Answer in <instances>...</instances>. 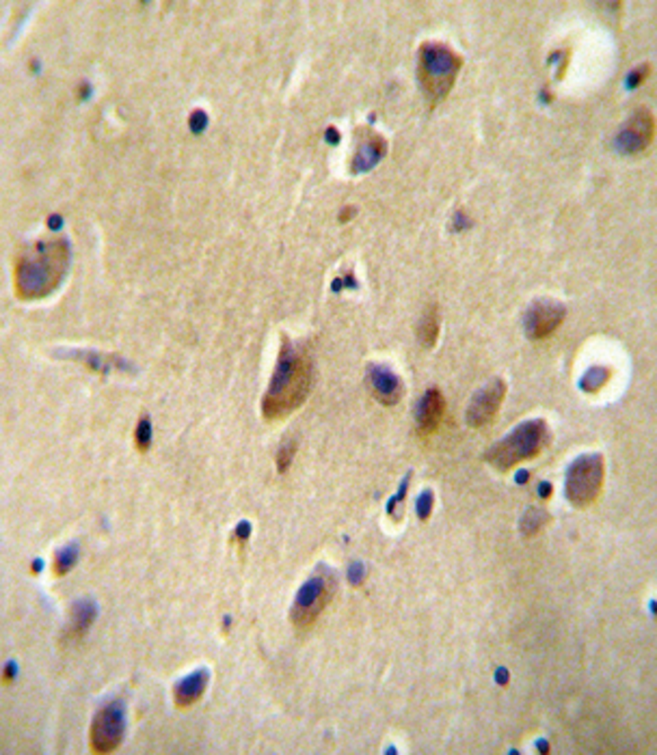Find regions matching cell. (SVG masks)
Returning a JSON list of instances; mask_svg holds the SVG:
<instances>
[{
	"instance_id": "6da1fadb",
	"label": "cell",
	"mask_w": 657,
	"mask_h": 755,
	"mask_svg": "<svg viewBox=\"0 0 657 755\" xmlns=\"http://www.w3.org/2000/svg\"><path fill=\"white\" fill-rule=\"evenodd\" d=\"M312 376L314 365L307 347L284 339L269 391L262 399V415L269 421H280L295 412L307 399Z\"/></svg>"
},
{
	"instance_id": "7a4b0ae2",
	"label": "cell",
	"mask_w": 657,
	"mask_h": 755,
	"mask_svg": "<svg viewBox=\"0 0 657 755\" xmlns=\"http://www.w3.org/2000/svg\"><path fill=\"white\" fill-rule=\"evenodd\" d=\"M69 268V244L66 240H46L20 253L15 259L13 287L22 300L50 296L61 285Z\"/></svg>"
},
{
	"instance_id": "3957f363",
	"label": "cell",
	"mask_w": 657,
	"mask_h": 755,
	"mask_svg": "<svg viewBox=\"0 0 657 755\" xmlns=\"http://www.w3.org/2000/svg\"><path fill=\"white\" fill-rule=\"evenodd\" d=\"M463 67V57L457 55L450 46L439 41H426L420 46L418 78L431 106L441 104L450 95Z\"/></svg>"
},
{
	"instance_id": "277c9868",
	"label": "cell",
	"mask_w": 657,
	"mask_h": 755,
	"mask_svg": "<svg viewBox=\"0 0 657 755\" xmlns=\"http://www.w3.org/2000/svg\"><path fill=\"white\" fill-rule=\"evenodd\" d=\"M549 443L547 423L543 419H532L521 423L512 430L509 436L502 438L489 449L484 460L498 470H509L526 460L537 458L543 452L545 444Z\"/></svg>"
},
{
	"instance_id": "5b68a950",
	"label": "cell",
	"mask_w": 657,
	"mask_h": 755,
	"mask_svg": "<svg viewBox=\"0 0 657 755\" xmlns=\"http://www.w3.org/2000/svg\"><path fill=\"white\" fill-rule=\"evenodd\" d=\"M333 589H335V578L331 572L324 570V567H320L316 575H312L306 583H303L290 611L295 628L307 630L316 624L320 613L324 611V607L329 604L331 596H333Z\"/></svg>"
},
{
	"instance_id": "8992f818",
	"label": "cell",
	"mask_w": 657,
	"mask_h": 755,
	"mask_svg": "<svg viewBox=\"0 0 657 755\" xmlns=\"http://www.w3.org/2000/svg\"><path fill=\"white\" fill-rule=\"evenodd\" d=\"M606 464L599 453L580 456L567 470V499L575 507H589L599 499Z\"/></svg>"
},
{
	"instance_id": "52a82bcc",
	"label": "cell",
	"mask_w": 657,
	"mask_h": 755,
	"mask_svg": "<svg viewBox=\"0 0 657 755\" xmlns=\"http://www.w3.org/2000/svg\"><path fill=\"white\" fill-rule=\"evenodd\" d=\"M126 730V710L121 701H109L95 712L91 723L89 742L93 753H113L124 741Z\"/></svg>"
},
{
	"instance_id": "ba28073f",
	"label": "cell",
	"mask_w": 657,
	"mask_h": 755,
	"mask_svg": "<svg viewBox=\"0 0 657 755\" xmlns=\"http://www.w3.org/2000/svg\"><path fill=\"white\" fill-rule=\"evenodd\" d=\"M655 134V119L653 112L649 109H638L629 117L627 123L621 127L617 136V149L627 154V156H638L646 152L651 143H653Z\"/></svg>"
},
{
	"instance_id": "9c48e42d",
	"label": "cell",
	"mask_w": 657,
	"mask_h": 755,
	"mask_svg": "<svg viewBox=\"0 0 657 755\" xmlns=\"http://www.w3.org/2000/svg\"><path fill=\"white\" fill-rule=\"evenodd\" d=\"M506 395V382L502 378L491 380L484 389H480L476 395H474L472 404L467 406V412H465V421L472 427H487L495 421L498 417V410L504 401Z\"/></svg>"
},
{
	"instance_id": "30bf717a",
	"label": "cell",
	"mask_w": 657,
	"mask_h": 755,
	"mask_svg": "<svg viewBox=\"0 0 657 755\" xmlns=\"http://www.w3.org/2000/svg\"><path fill=\"white\" fill-rule=\"evenodd\" d=\"M564 315H567V309L563 304L552 303V300H537L526 313V335L532 341L547 339L563 324Z\"/></svg>"
},
{
	"instance_id": "8fae6325",
	"label": "cell",
	"mask_w": 657,
	"mask_h": 755,
	"mask_svg": "<svg viewBox=\"0 0 657 755\" xmlns=\"http://www.w3.org/2000/svg\"><path fill=\"white\" fill-rule=\"evenodd\" d=\"M368 384H370L374 399L381 401L383 406H396L404 395L403 380L387 365L368 367Z\"/></svg>"
},
{
	"instance_id": "7c38bea8",
	"label": "cell",
	"mask_w": 657,
	"mask_h": 755,
	"mask_svg": "<svg viewBox=\"0 0 657 755\" xmlns=\"http://www.w3.org/2000/svg\"><path fill=\"white\" fill-rule=\"evenodd\" d=\"M387 154V141L377 132H363L360 138V147H357L355 158H352L351 171L352 173H368L386 158Z\"/></svg>"
},
{
	"instance_id": "4fadbf2b",
	"label": "cell",
	"mask_w": 657,
	"mask_h": 755,
	"mask_svg": "<svg viewBox=\"0 0 657 755\" xmlns=\"http://www.w3.org/2000/svg\"><path fill=\"white\" fill-rule=\"evenodd\" d=\"M443 415H446V399L439 389H429L422 395L418 406V432L422 436H431L439 430Z\"/></svg>"
},
{
	"instance_id": "5bb4252c",
	"label": "cell",
	"mask_w": 657,
	"mask_h": 755,
	"mask_svg": "<svg viewBox=\"0 0 657 755\" xmlns=\"http://www.w3.org/2000/svg\"><path fill=\"white\" fill-rule=\"evenodd\" d=\"M208 682H210V673L208 669H197L195 673L180 680L173 689V701L178 708H191L197 701L204 698Z\"/></svg>"
},
{
	"instance_id": "9a60e30c",
	"label": "cell",
	"mask_w": 657,
	"mask_h": 755,
	"mask_svg": "<svg viewBox=\"0 0 657 755\" xmlns=\"http://www.w3.org/2000/svg\"><path fill=\"white\" fill-rule=\"evenodd\" d=\"M95 615H98V609H95V604L91 602V600H78V602H74L72 613H69V624L66 633H63V641L72 644V641L83 639V636L89 633Z\"/></svg>"
},
{
	"instance_id": "2e32d148",
	"label": "cell",
	"mask_w": 657,
	"mask_h": 755,
	"mask_svg": "<svg viewBox=\"0 0 657 755\" xmlns=\"http://www.w3.org/2000/svg\"><path fill=\"white\" fill-rule=\"evenodd\" d=\"M437 337H439V312L437 307L426 309L424 318L420 322V341L424 347H432L437 344Z\"/></svg>"
},
{
	"instance_id": "e0dca14e",
	"label": "cell",
	"mask_w": 657,
	"mask_h": 755,
	"mask_svg": "<svg viewBox=\"0 0 657 755\" xmlns=\"http://www.w3.org/2000/svg\"><path fill=\"white\" fill-rule=\"evenodd\" d=\"M76 561H78V546L76 544L63 546V549L57 550L55 564H52V572H55V576L67 575V572L72 570L74 566H76Z\"/></svg>"
},
{
	"instance_id": "ac0fdd59",
	"label": "cell",
	"mask_w": 657,
	"mask_h": 755,
	"mask_svg": "<svg viewBox=\"0 0 657 755\" xmlns=\"http://www.w3.org/2000/svg\"><path fill=\"white\" fill-rule=\"evenodd\" d=\"M610 380V369H603V367H592L589 369V373H586L584 380H582L580 387L584 391H589V393H595V391H599L603 384Z\"/></svg>"
},
{
	"instance_id": "d6986e66",
	"label": "cell",
	"mask_w": 657,
	"mask_h": 755,
	"mask_svg": "<svg viewBox=\"0 0 657 755\" xmlns=\"http://www.w3.org/2000/svg\"><path fill=\"white\" fill-rule=\"evenodd\" d=\"M547 521H549L547 514H545L543 510H530V512L526 514V516H523V521H521L523 533H526V535L538 533L545 527V522H547Z\"/></svg>"
},
{
	"instance_id": "ffe728a7",
	"label": "cell",
	"mask_w": 657,
	"mask_h": 755,
	"mask_svg": "<svg viewBox=\"0 0 657 755\" xmlns=\"http://www.w3.org/2000/svg\"><path fill=\"white\" fill-rule=\"evenodd\" d=\"M295 453H297V443L292 441V438H288V441L281 443V447L277 449V470L280 473H286L288 467L292 464V460H295Z\"/></svg>"
},
{
	"instance_id": "44dd1931",
	"label": "cell",
	"mask_w": 657,
	"mask_h": 755,
	"mask_svg": "<svg viewBox=\"0 0 657 755\" xmlns=\"http://www.w3.org/2000/svg\"><path fill=\"white\" fill-rule=\"evenodd\" d=\"M135 444L138 452H147L149 444H152V421H149V417H143V419L137 423Z\"/></svg>"
},
{
	"instance_id": "7402d4cb",
	"label": "cell",
	"mask_w": 657,
	"mask_h": 755,
	"mask_svg": "<svg viewBox=\"0 0 657 755\" xmlns=\"http://www.w3.org/2000/svg\"><path fill=\"white\" fill-rule=\"evenodd\" d=\"M432 503H435V496H432V492H431V490H426L424 495H422L420 499H418V514H420L422 521H426V518L431 516V512H432Z\"/></svg>"
},
{
	"instance_id": "603a6c76",
	"label": "cell",
	"mask_w": 657,
	"mask_h": 755,
	"mask_svg": "<svg viewBox=\"0 0 657 755\" xmlns=\"http://www.w3.org/2000/svg\"><path fill=\"white\" fill-rule=\"evenodd\" d=\"M206 126H208V115L204 110H195L193 115H191V119H189V127H191V132H195V134H201L206 130Z\"/></svg>"
},
{
	"instance_id": "cb8c5ba5",
	"label": "cell",
	"mask_w": 657,
	"mask_h": 755,
	"mask_svg": "<svg viewBox=\"0 0 657 755\" xmlns=\"http://www.w3.org/2000/svg\"><path fill=\"white\" fill-rule=\"evenodd\" d=\"M649 72H651V66H640L638 69H634V72L629 74V78H627V87L635 89L638 84H643L644 78L649 76Z\"/></svg>"
},
{
	"instance_id": "d4e9b609",
	"label": "cell",
	"mask_w": 657,
	"mask_h": 755,
	"mask_svg": "<svg viewBox=\"0 0 657 755\" xmlns=\"http://www.w3.org/2000/svg\"><path fill=\"white\" fill-rule=\"evenodd\" d=\"M12 678H13V663H9V665L4 667V673H3V684H12Z\"/></svg>"
},
{
	"instance_id": "484cf974",
	"label": "cell",
	"mask_w": 657,
	"mask_h": 755,
	"mask_svg": "<svg viewBox=\"0 0 657 755\" xmlns=\"http://www.w3.org/2000/svg\"><path fill=\"white\" fill-rule=\"evenodd\" d=\"M352 214H355V210H352V207H349V210H342V212H340V223H346V221H351V218H352Z\"/></svg>"
}]
</instances>
